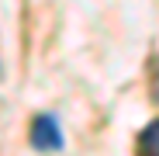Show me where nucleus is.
Segmentation results:
<instances>
[{"label": "nucleus", "mask_w": 159, "mask_h": 156, "mask_svg": "<svg viewBox=\"0 0 159 156\" xmlns=\"http://www.w3.org/2000/svg\"><path fill=\"white\" fill-rule=\"evenodd\" d=\"M28 139H31V146L38 153H59L62 149V125H59V118L48 115V111L35 115L31 128H28Z\"/></svg>", "instance_id": "1"}, {"label": "nucleus", "mask_w": 159, "mask_h": 156, "mask_svg": "<svg viewBox=\"0 0 159 156\" xmlns=\"http://www.w3.org/2000/svg\"><path fill=\"white\" fill-rule=\"evenodd\" d=\"M139 156H159V118L139 132Z\"/></svg>", "instance_id": "2"}]
</instances>
